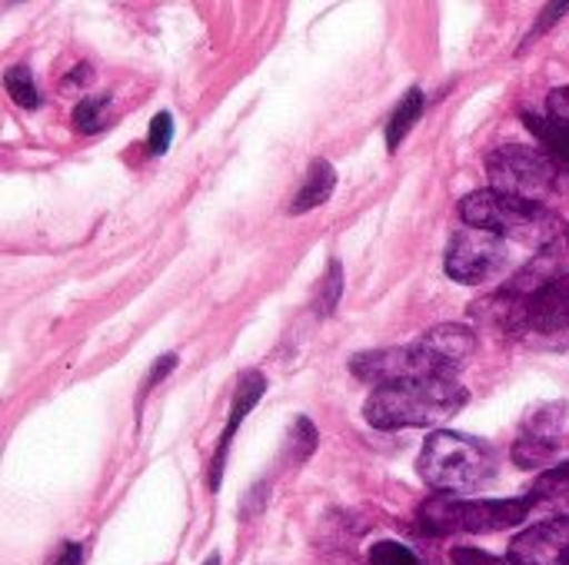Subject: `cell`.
I'll return each mask as SVG.
<instances>
[{"instance_id": "ba28073f", "label": "cell", "mask_w": 569, "mask_h": 565, "mask_svg": "<svg viewBox=\"0 0 569 565\" xmlns=\"http://www.w3.org/2000/svg\"><path fill=\"white\" fill-rule=\"evenodd\" d=\"M503 266H507V240L490 230L467 226L453 236L447 250V273L457 283H483L497 276Z\"/></svg>"}, {"instance_id": "7c38bea8", "label": "cell", "mask_w": 569, "mask_h": 565, "mask_svg": "<svg viewBox=\"0 0 569 565\" xmlns=\"http://www.w3.org/2000/svg\"><path fill=\"white\" fill-rule=\"evenodd\" d=\"M423 343L437 353V360L450 370V373H460L463 363L473 356L477 350V333L470 326H460V323H443V326H433Z\"/></svg>"}, {"instance_id": "e0dca14e", "label": "cell", "mask_w": 569, "mask_h": 565, "mask_svg": "<svg viewBox=\"0 0 569 565\" xmlns=\"http://www.w3.org/2000/svg\"><path fill=\"white\" fill-rule=\"evenodd\" d=\"M73 127L80 133H100L103 127H110V97L100 93V97H83L77 107H73Z\"/></svg>"}, {"instance_id": "52a82bcc", "label": "cell", "mask_w": 569, "mask_h": 565, "mask_svg": "<svg viewBox=\"0 0 569 565\" xmlns=\"http://www.w3.org/2000/svg\"><path fill=\"white\" fill-rule=\"evenodd\" d=\"M569 446V406L567 403H543L537 406L513 443V463L520 470H543Z\"/></svg>"}, {"instance_id": "9a60e30c", "label": "cell", "mask_w": 569, "mask_h": 565, "mask_svg": "<svg viewBox=\"0 0 569 565\" xmlns=\"http://www.w3.org/2000/svg\"><path fill=\"white\" fill-rule=\"evenodd\" d=\"M423 107H427V97H423L420 87H410L407 97H400V107L393 110V117H390V123H387V147H390V150H397V147L403 143V137H407V133L413 130V123L423 117Z\"/></svg>"}, {"instance_id": "44dd1931", "label": "cell", "mask_w": 569, "mask_h": 565, "mask_svg": "<svg viewBox=\"0 0 569 565\" xmlns=\"http://www.w3.org/2000/svg\"><path fill=\"white\" fill-rule=\"evenodd\" d=\"M370 565H423L417 559V553L413 549H407L403 543H390V539H383V543H377L373 549H370Z\"/></svg>"}, {"instance_id": "7a4b0ae2", "label": "cell", "mask_w": 569, "mask_h": 565, "mask_svg": "<svg viewBox=\"0 0 569 565\" xmlns=\"http://www.w3.org/2000/svg\"><path fill=\"white\" fill-rule=\"evenodd\" d=\"M417 470L427 486L450 496V493H470L487 486L497 473V456L483 440L440 430L423 443Z\"/></svg>"}, {"instance_id": "9c48e42d", "label": "cell", "mask_w": 569, "mask_h": 565, "mask_svg": "<svg viewBox=\"0 0 569 565\" xmlns=\"http://www.w3.org/2000/svg\"><path fill=\"white\" fill-rule=\"evenodd\" d=\"M513 565H569V516L530 526L510 543Z\"/></svg>"}, {"instance_id": "5b68a950", "label": "cell", "mask_w": 569, "mask_h": 565, "mask_svg": "<svg viewBox=\"0 0 569 565\" xmlns=\"http://www.w3.org/2000/svg\"><path fill=\"white\" fill-rule=\"evenodd\" d=\"M487 170H490L493 190L530 200V203H543V206L560 186V167L543 147H523V143L497 147L487 157Z\"/></svg>"}, {"instance_id": "6da1fadb", "label": "cell", "mask_w": 569, "mask_h": 565, "mask_svg": "<svg viewBox=\"0 0 569 565\" xmlns=\"http://www.w3.org/2000/svg\"><path fill=\"white\" fill-rule=\"evenodd\" d=\"M467 406V390L457 380H417L400 386L373 390L363 416L377 430H413V426H437Z\"/></svg>"}, {"instance_id": "7402d4cb", "label": "cell", "mask_w": 569, "mask_h": 565, "mask_svg": "<svg viewBox=\"0 0 569 565\" xmlns=\"http://www.w3.org/2000/svg\"><path fill=\"white\" fill-rule=\"evenodd\" d=\"M170 140H173V117L163 110V113H157L153 117V123H150V137H147V147H150V153H167L170 150Z\"/></svg>"}, {"instance_id": "ac0fdd59", "label": "cell", "mask_w": 569, "mask_h": 565, "mask_svg": "<svg viewBox=\"0 0 569 565\" xmlns=\"http://www.w3.org/2000/svg\"><path fill=\"white\" fill-rule=\"evenodd\" d=\"M3 87H7V93L13 97L17 107H23V110H37L40 107V93H37V83H33L27 67H10L3 73Z\"/></svg>"}, {"instance_id": "277c9868", "label": "cell", "mask_w": 569, "mask_h": 565, "mask_svg": "<svg viewBox=\"0 0 569 565\" xmlns=\"http://www.w3.org/2000/svg\"><path fill=\"white\" fill-rule=\"evenodd\" d=\"M537 506L533 496L520 500H460V496H433L420 509V523L433 536L450 533H503L520 526L530 509Z\"/></svg>"}, {"instance_id": "d4e9b609", "label": "cell", "mask_w": 569, "mask_h": 565, "mask_svg": "<svg viewBox=\"0 0 569 565\" xmlns=\"http://www.w3.org/2000/svg\"><path fill=\"white\" fill-rule=\"evenodd\" d=\"M547 117L569 127V87H560V90L550 93V100H547Z\"/></svg>"}, {"instance_id": "d6986e66", "label": "cell", "mask_w": 569, "mask_h": 565, "mask_svg": "<svg viewBox=\"0 0 569 565\" xmlns=\"http://www.w3.org/2000/svg\"><path fill=\"white\" fill-rule=\"evenodd\" d=\"M340 293H343V266L340 260H330L327 266V276L320 280V300H317V316H330L340 303Z\"/></svg>"}, {"instance_id": "4fadbf2b", "label": "cell", "mask_w": 569, "mask_h": 565, "mask_svg": "<svg viewBox=\"0 0 569 565\" xmlns=\"http://www.w3.org/2000/svg\"><path fill=\"white\" fill-rule=\"evenodd\" d=\"M333 186H337V170L327 160H313L310 170H307V180H303L300 193L290 203V213H310V210H317L320 203L330 200Z\"/></svg>"}, {"instance_id": "484cf974", "label": "cell", "mask_w": 569, "mask_h": 565, "mask_svg": "<svg viewBox=\"0 0 569 565\" xmlns=\"http://www.w3.org/2000/svg\"><path fill=\"white\" fill-rule=\"evenodd\" d=\"M53 565H83V546L80 543H63Z\"/></svg>"}, {"instance_id": "ffe728a7", "label": "cell", "mask_w": 569, "mask_h": 565, "mask_svg": "<svg viewBox=\"0 0 569 565\" xmlns=\"http://www.w3.org/2000/svg\"><path fill=\"white\" fill-rule=\"evenodd\" d=\"M287 450L293 453V463H303V460L317 450V430H313V423H310L307 416H300V420L293 423Z\"/></svg>"}, {"instance_id": "2e32d148", "label": "cell", "mask_w": 569, "mask_h": 565, "mask_svg": "<svg viewBox=\"0 0 569 565\" xmlns=\"http://www.w3.org/2000/svg\"><path fill=\"white\" fill-rule=\"evenodd\" d=\"M537 503H550V506H567L569 503V460L547 470L537 483H533V493H530Z\"/></svg>"}, {"instance_id": "83f0119b", "label": "cell", "mask_w": 569, "mask_h": 565, "mask_svg": "<svg viewBox=\"0 0 569 565\" xmlns=\"http://www.w3.org/2000/svg\"><path fill=\"white\" fill-rule=\"evenodd\" d=\"M203 565H220V556L213 553V556H210V559H207V563H203Z\"/></svg>"}, {"instance_id": "8fae6325", "label": "cell", "mask_w": 569, "mask_h": 565, "mask_svg": "<svg viewBox=\"0 0 569 565\" xmlns=\"http://www.w3.org/2000/svg\"><path fill=\"white\" fill-rule=\"evenodd\" d=\"M527 326L537 333L569 330V273H560L527 300Z\"/></svg>"}, {"instance_id": "30bf717a", "label": "cell", "mask_w": 569, "mask_h": 565, "mask_svg": "<svg viewBox=\"0 0 569 565\" xmlns=\"http://www.w3.org/2000/svg\"><path fill=\"white\" fill-rule=\"evenodd\" d=\"M263 393H267V380H263V373L247 370V373L240 376V383H237V393H233V403H230V413H227V426H223V433H220L217 456H213V463H210V490H213V493H217V490H220V483H223V466H227L230 443H233V436H237L240 423L247 420V413L263 400Z\"/></svg>"}, {"instance_id": "cb8c5ba5", "label": "cell", "mask_w": 569, "mask_h": 565, "mask_svg": "<svg viewBox=\"0 0 569 565\" xmlns=\"http://www.w3.org/2000/svg\"><path fill=\"white\" fill-rule=\"evenodd\" d=\"M567 10H569V3H550V7L543 10V17H540V23H537V27H533V30L527 33V40H523V47H530L533 40H540V37H543V33H547V30H550V27H553V23H557V20H560V17L567 13Z\"/></svg>"}, {"instance_id": "8992f818", "label": "cell", "mask_w": 569, "mask_h": 565, "mask_svg": "<svg viewBox=\"0 0 569 565\" xmlns=\"http://www.w3.org/2000/svg\"><path fill=\"white\" fill-rule=\"evenodd\" d=\"M350 370L357 380L370 383L373 390L417 383V380H453V373L437 360V353L420 340L410 346H390V350H367L350 360Z\"/></svg>"}, {"instance_id": "5bb4252c", "label": "cell", "mask_w": 569, "mask_h": 565, "mask_svg": "<svg viewBox=\"0 0 569 565\" xmlns=\"http://www.w3.org/2000/svg\"><path fill=\"white\" fill-rule=\"evenodd\" d=\"M523 120H527L530 133L540 140V147H543V150H547V153L557 160V167L569 173V127L567 123H557V120H550V117H537V113H523Z\"/></svg>"}, {"instance_id": "603a6c76", "label": "cell", "mask_w": 569, "mask_h": 565, "mask_svg": "<svg viewBox=\"0 0 569 565\" xmlns=\"http://www.w3.org/2000/svg\"><path fill=\"white\" fill-rule=\"evenodd\" d=\"M450 563L453 565H513L510 559H497L483 549H473V546H457L450 549Z\"/></svg>"}, {"instance_id": "3957f363", "label": "cell", "mask_w": 569, "mask_h": 565, "mask_svg": "<svg viewBox=\"0 0 569 565\" xmlns=\"http://www.w3.org/2000/svg\"><path fill=\"white\" fill-rule=\"evenodd\" d=\"M460 216L477 226V230H490L497 236H510L520 243H550L557 236V220L543 203H530L500 190H477L470 196H463L460 203Z\"/></svg>"}, {"instance_id": "4316f807", "label": "cell", "mask_w": 569, "mask_h": 565, "mask_svg": "<svg viewBox=\"0 0 569 565\" xmlns=\"http://www.w3.org/2000/svg\"><path fill=\"white\" fill-rule=\"evenodd\" d=\"M173 366H177V356H173V353H167L163 360H157V366L150 370V376H147V383H143V393H147V390H150V386H153L157 380H163V376H167V373H170Z\"/></svg>"}]
</instances>
